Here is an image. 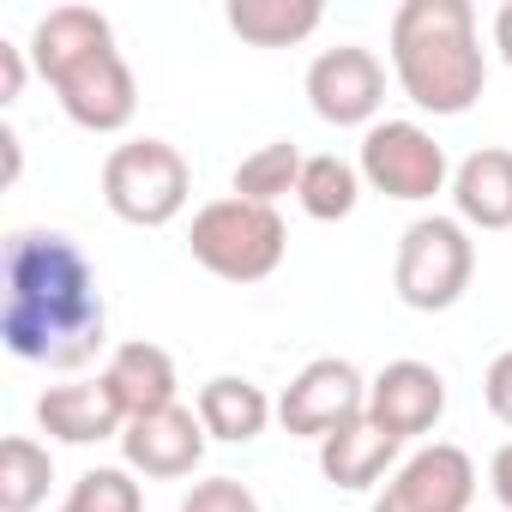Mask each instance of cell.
I'll use <instances>...</instances> for the list:
<instances>
[{
	"label": "cell",
	"instance_id": "cell-1",
	"mask_svg": "<svg viewBox=\"0 0 512 512\" xmlns=\"http://www.w3.org/2000/svg\"><path fill=\"white\" fill-rule=\"evenodd\" d=\"M0 344L19 362L79 374L109 344V308L85 247L61 229H13L7 235V308Z\"/></svg>",
	"mask_w": 512,
	"mask_h": 512
},
{
	"label": "cell",
	"instance_id": "cell-2",
	"mask_svg": "<svg viewBox=\"0 0 512 512\" xmlns=\"http://www.w3.org/2000/svg\"><path fill=\"white\" fill-rule=\"evenodd\" d=\"M31 67L55 91L61 115L85 133H127L139 115V79L97 7H49L31 31Z\"/></svg>",
	"mask_w": 512,
	"mask_h": 512
},
{
	"label": "cell",
	"instance_id": "cell-3",
	"mask_svg": "<svg viewBox=\"0 0 512 512\" xmlns=\"http://www.w3.org/2000/svg\"><path fill=\"white\" fill-rule=\"evenodd\" d=\"M392 73L422 115H464L488 85V55L470 0H404L392 13Z\"/></svg>",
	"mask_w": 512,
	"mask_h": 512
},
{
	"label": "cell",
	"instance_id": "cell-4",
	"mask_svg": "<svg viewBox=\"0 0 512 512\" xmlns=\"http://www.w3.org/2000/svg\"><path fill=\"white\" fill-rule=\"evenodd\" d=\"M290 229L278 217V205H253V199H211L193 211L187 229V253L223 284H266L284 266Z\"/></svg>",
	"mask_w": 512,
	"mask_h": 512
},
{
	"label": "cell",
	"instance_id": "cell-5",
	"mask_svg": "<svg viewBox=\"0 0 512 512\" xmlns=\"http://www.w3.org/2000/svg\"><path fill=\"white\" fill-rule=\"evenodd\" d=\"M476 278V241L458 217H416L398 235V260H392V290L416 314H446L464 302Z\"/></svg>",
	"mask_w": 512,
	"mask_h": 512
},
{
	"label": "cell",
	"instance_id": "cell-6",
	"mask_svg": "<svg viewBox=\"0 0 512 512\" xmlns=\"http://www.w3.org/2000/svg\"><path fill=\"white\" fill-rule=\"evenodd\" d=\"M193 169L169 139H127L103 157V205L133 229H163L187 211Z\"/></svg>",
	"mask_w": 512,
	"mask_h": 512
},
{
	"label": "cell",
	"instance_id": "cell-7",
	"mask_svg": "<svg viewBox=\"0 0 512 512\" xmlns=\"http://www.w3.org/2000/svg\"><path fill=\"white\" fill-rule=\"evenodd\" d=\"M356 169H362V187H374L386 199H404V205H422V199L446 193V181H452L446 145L422 121H374L362 133Z\"/></svg>",
	"mask_w": 512,
	"mask_h": 512
},
{
	"label": "cell",
	"instance_id": "cell-8",
	"mask_svg": "<svg viewBox=\"0 0 512 512\" xmlns=\"http://www.w3.org/2000/svg\"><path fill=\"white\" fill-rule=\"evenodd\" d=\"M356 416H368V380L344 356H314L278 392V422H284V434H302V440H326V434L350 428Z\"/></svg>",
	"mask_w": 512,
	"mask_h": 512
},
{
	"label": "cell",
	"instance_id": "cell-9",
	"mask_svg": "<svg viewBox=\"0 0 512 512\" xmlns=\"http://www.w3.org/2000/svg\"><path fill=\"white\" fill-rule=\"evenodd\" d=\"M380 103H386V67H380L374 49L338 43V49L314 55V67H308V109L326 127H374Z\"/></svg>",
	"mask_w": 512,
	"mask_h": 512
},
{
	"label": "cell",
	"instance_id": "cell-10",
	"mask_svg": "<svg viewBox=\"0 0 512 512\" xmlns=\"http://www.w3.org/2000/svg\"><path fill=\"white\" fill-rule=\"evenodd\" d=\"M470 506H476V464L452 440L416 446L374 500V512H470Z\"/></svg>",
	"mask_w": 512,
	"mask_h": 512
},
{
	"label": "cell",
	"instance_id": "cell-11",
	"mask_svg": "<svg viewBox=\"0 0 512 512\" xmlns=\"http://www.w3.org/2000/svg\"><path fill=\"white\" fill-rule=\"evenodd\" d=\"M446 416V380L440 368L404 356V362H386L374 380H368V422L386 428L392 440H422L434 434Z\"/></svg>",
	"mask_w": 512,
	"mask_h": 512
},
{
	"label": "cell",
	"instance_id": "cell-12",
	"mask_svg": "<svg viewBox=\"0 0 512 512\" xmlns=\"http://www.w3.org/2000/svg\"><path fill=\"white\" fill-rule=\"evenodd\" d=\"M205 446H211V434H205L199 410H187V404H169V410L139 416V422L121 428V458H127V470H139V476H151V482H181V476H193V470L205 464Z\"/></svg>",
	"mask_w": 512,
	"mask_h": 512
},
{
	"label": "cell",
	"instance_id": "cell-13",
	"mask_svg": "<svg viewBox=\"0 0 512 512\" xmlns=\"http://www.w3.org/2000/svg\"><path fill=\"white\" fill-rule=\"evenodd\" d=\"M97 380L109 386V398L121 404V416H127V422H139V416H157V410L181 404V398H175V392H181V380H175V356H169L163 344H145V338L115 344Z\"/></svg>",
	"mask_w": 512,
	"mask_h": 512
},
{
	"label": "cell",
	"instance_id": "cell-14",
	"mask_svg": "<svg viewBox=\"0 0 512 512\" xmlns=\"http://www.w3.org/2000/svg\"><path fill=\"white\" fill-rule=\"evenodd\" d=\"M37 428L61 446H97V440H121L127 416L103 380H61L37 398Z\"/></svg>",
	"mask_w": 512,
	"mask_h": 512
},
{
	"label": "cell",
	"instance_id": "cell-15",
	"mask_svg": "<svg viewBox=\"0 0 512 512\" xmlns=\"http://www.w3.org/2000/svg\"><path fill=\"white\" fill-rule=\"evenodd\" d=\"M452 211L464 229H512V151L506 145H482L452 169Z\"/></svg>",
	"mask_w": 512,
	"mask_h": 512
},
{
	"label": "cell",
	"instance_id": "cell-16",
	"mask_svg": "<svg viewBox=\"0 0 512 512\" xmlns=\"http://www.w3.org/2000/svg\"><path fill=\"white\" fill-rule=\"evenodd\" d=\"M398 452H404V440H392L386 428H374L368 416H356L350 428H338V434L320 440V476L332 488H344V494H362L386 470H398Z\"/></svg>",
	"mask_w": 512,
	"mask_h": 512
},
{
	"label": "cell",
	"instance_id": "cell-17",
	"mask_svg": "<svg viewBox=\"0 0 512 512\" xmlns=\"http://www.w3.org/2000/svg\"><path fill=\"white\" fill-rule=\"evenodd\" d=\"M193 410H199L205 434H211V440H229V446L260 440L266 422L278 416V404L266 398V386H253L247 374H217V380H205L199 398H193Z\"/></svg>",
	"mask_w": 512,
	"mask_h": 512
},
{
	"label": "cell",
	"instance_id": "cell-18",
	"mask_svg": "<svg viewBox=\"0 0 512 512\" xmlns=\"http://www.w3.org/2000/svg\"><path fill=\"white\" fill-rule=\"evenodd\" d=\"M223 19L253 49H296L326 25V7L320 0H229Z\"/></svg>",
	"mask_w": 512,
	"mask_h": 512
},
{
	"label": "cell",
	"instance_id": "cell-19",
	"mask_svg": "<svg viewBox=\"0 0 512 512\" xmlns=\"http://www.w3.org/2000/svg\"><path fill=\"white\" fill-rule=\"evenodd\" d=\"M296 205H302L314 223H344V217L362 205V169H356V163H344L338 151L308 157V163H302Z\"/></svg>",
	"mask_w": 512,
	"mask_h": 512
},
{
	"label": "cell",
	"instance_id": "cell-20",
	"mask_svg": "<svg viewBox=\"0 0 512 512\" xmlns=\"http://www.w3.org/2000/svg\"><path fill=\"white\" fill-rule=\"evenodd\" d=\"M49 482H55L49 446H37L31 434L0 440V512H37L49 500Z\"/></svg>",
	"mask_w": 512,
	"mask_h": 512
},
{
	"label": "cell",
	"instance_id": "cell-21",
	"mask_svg": "<svg viewBox=\"0 0 512 512\" xmlns=\"http://www.w3.org/2000/svg\"><path fill=\"white\" fill-rule=\"evenodd\" d=\"M302 163H308V157H302L290 139H272V145L247 151V157L235 163L229 193H235V199H253V205H278L284 193L302 187Z\"/></svg>",
	"mask_w": 512,
	"mask_h": 512
},
{
	"label": "cell",
	"instance_id": "cell-22",
	"mask_svg": "<svg viewBox=\"0 0 512 512\" xmlns=\"http://www.w3.org/2000/svg\"><path fill=\"white\" fill-rule=\"evenodd\" d=\"M61 512H145V494H139L133 470L97 464V470H85V476L67 488V506H61Z\"/></svg>",
	"mask_w": 512,
	"mask_h": 512
},
{
	"label": "cell",
	"instance_id": "cell-23",
	"mask_svg": "<svg viewBox=\"0 0 512 512\" xmlns=\"http://www.w3.org/2000/svg\"><path fill=\"white\" fill-rule=\"evenodd\" d=\"M181 512H260V494L235 476H205L181 494Z\"/></svg>",
	"mask_w": 512,
	"mask_h": 512
},
{
	"label": "cell",
	"instance_id": "cell-24",
	"mask_svg": "<svg viewBox=\"0 0 512 512\" xmlns=\"http://www.w3.org/2000/svg\"><path fill=\"white\" fill-rule=\"evenodd\" d=\"M482 398H488V410L512 428V350H500V356L488 362V374H482Z\"/></svg>",
	"mask_w": 512,
	"mask_h": 512
},
{
	"label": "cell",
	"instance_id": "cell-25",
	"mask_svg": "<svg viewBox=\"0 0 512 512\" xmlns=\"http://www.w3.org/2000/svg\"><path fill=\"white\" fill-rule=\"evenodd\" d=\"M25 55L31 49H19V43H0V103H19V91H25Z\"/></svg>",
	"mask_w": 512,
	"mask_h": 512
},
{
	"label": "cell",
	"instance_id": "cell-26",
	"mask_svg": "<svg viewBox=\"0 0 512 512\" xmlns=\"http://www.w3.org/2000/svg\"><path fill=\"white\" fill-rule=\"evenodd\" d=\"M488 488H494V500H500V512H512V440L488 458Z\"/></svg>",
	"mask_w": 512,
	"mask_h": 512
},
{
	"label": "cell",
	"instance_id": "cell-27",
	"mask_svg": "<svg viewBox=\"0 0 512 512\" xmlns=\"http://www.w3.org/2000/svg\"><path fill=\"white\" fill-rule=\"evenodd\" d=\"M494 49H500V61L512 67V0H506L500 13H494Z\"/></svg>",
	"mask_w": 512,
	"mask_h": 512
},
{
	"label": "cell",
	"instance_id": "cell-28",
	"mask_svg": "<svg viewBox=\"0 0 512 512\" xmlns=\"http://www.w3.org/2000/svg\"><path fill=\"white\" fill-rule=\"evenodd\" d=\"M0 145H7V181H19V133L7 127V133H0Z\"/></svg>",
	"mask_w": 512,
	"mask_h": 512
}]
</instances>
